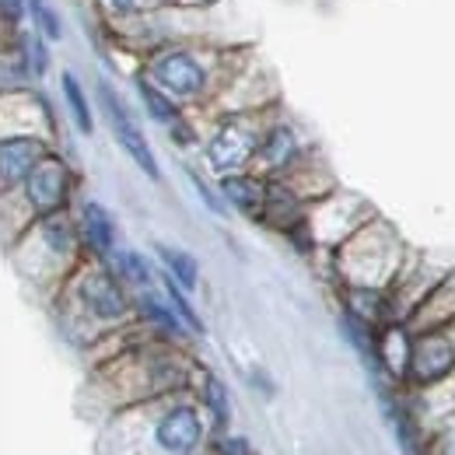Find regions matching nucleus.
Masks as SVG:
<instances>
[{"instance_id": "12", "label": "nucleus", "mask_w": 455, "mask_h": 455, "mask_svg": "<svg viewBox=\"0 0 455 455\" xmlns=\"http://www.w3.org/2000/svg\"><path fill=\"white\" fill-rule=\"evenodd\" d=\"M263 175H284L301 165V137L291 123L281 119H270L267 130H263V140H259V151H256V162Z\"/></svg>"}, {"instance_id": "16", "label": "nucleus", "mask_w": 455, "mask_h": 455, "mask_svg": "<svg viewBox=\"0 0 455 455\" xmlns=\"http://www.w3.org/2000/svg\"><path fill=\"white\" fill-rule=\"evenodd\" d=\"M77 231H81V242H84V249H88V252H95L99 259H109V256L116 252L119 231H116L113 214H109V211H106L102 204L88 200V204L81 207V218H77Z\"/></svg>"}, {"instance_id": "7", "label": "nucleus", "mask_w": 455, "mask_h": 455, "mask_svg": "<svg viewBox=\"0 0 455 455\" xmlns=\"http://www.w3.org/2000/svg\"><path fill=\"white\" fill-rule=\"evenodd\" d=\"M267 123H270V116L259 109H238V113L225 116L207 140V165L218 175L245 172L256 162Z\"/></svg>"}, {"instance_id": "13", "label": "nucleus", "mask_w": 455, "mask_h": 455, "mask_svg": "<svg viewBox=\"0 0 455 455\" xmlns=\"http://www.w3.org/2000/svg\"><path fill=\"white\" fill-rule=\"evenodd\" d=\"M50 155L43 137L18 133V137H0V193L25 182V175L36 169Z\"/></svg>"}, {"instance_id": "30", "label": "nucleus", "mask_w": 455, "mask_h": 455, "mask_svg": "<svg viewBox=\"0 0 455 455\" xmlns=\"http://www.w3.org/2000/svg\"><path fill=\"white\" fill-rule=\"evenodd\" d=\"M21 14H25V0H0V18H4V21L14 25Z\"/></svg>"}, {"instance_id": "14", "label": "nucleus", "mask_w": 455, "mask_h": 455, "mask_svg": "<svg viewBox=\"0 0 455 455\" xmlns=\"http://www.w3.org/2000/svg\"><path fill=\"white\" fill-rule=\"evenodd\" d=\"M221 196L238 214H245L252 221H263L267 218V200H270V182L263 175L231 172V175H221Z\"/></svg>"}, {"instance_id": "25", "label": "nucleus", "mask_w": 455, "mask_h": 455, "mask_svg": "<svg viewBox=\"0 0 455 455\" xmlns=\"http://www.w3.org/2000/svg\"><path fill=\"white\" fill-rule=\"evenodd\" d=\"M21 63L28 70V77H43L50 70V50H46V39L36 32V36H21Z\"/></svg>"}, {"instance_id": "31", "label": "nucleus", "mask_w": 455, "mask_h": 455, "mask_svg": "<svg viewBox=\"0 0 455 455\" xmlns=\"http://www.w3.org/2000/svg\"><path fill=\"white\" fill-rule=\"evenodd\" d=\"M196 455H200V452H196Z\"/></svg>"}, {"instance_id": "2", "label": "nucleus", "mask_w": 455, "mask_h": 455, "mask_svg": "<svg viewBox=\"0 0 455 455\" xmlns=\"http://www.w3.org/2000/svg\"><path fill=\"white\" fill-rule=\"evenodd\" d=\"M67 305V326L74 337H102L106 330L123 326L137 308L130 298V287L116 277L109 263H84L74 267L63 287Z\"/></svg>"}, {"instance_id": "10", "label": "nucleus", "mask_w": 455, "mask_h": 455, "mask_svg": "<svg viewBox=\"0 0 455 455\" xmlns=\"http://www.w3.org/2000/svg\"><path fill=\"white\" fill-rule=\"evenodd\" d=\"M371 218H375V211H371L361 196L330 193V196H323V200L312 207V214L305 218V228H308V235H312L315 245L337 249L343 238H350L357 228L364 225V221H371Z\"/></svg>"}, {"instance_id": "22", "label": "nucleus", "mask_w": 455, "mask_h": 455, "mask_svg": "<svg viewBox=\"0 0 455 455\" xmlns=\"http://www.w3.org/2000/svg\"><path fill=\"white\" fill-rule=\"evenodd\" d=\"M200 403L207 406V417L214 420V427H228V420H231V396H228V386L214 371L200 375Z\"/></svg>"}, {"instance_id": "20", "label": "nucleus", "mask_w": 455, "mask_h": 455, "mask_svg": "<svg viewBox=\"0 0 455 455\" xmlns=\"http://www.w3.org/2000/svg\"><path fill=\"white\" fill-rule=\"evenodd\" d=\"M137 95H140V106L148 109V116L155 119V123H162V126H172V123H179L182 119V106L165 95L148 74H137Z\"/></svg>"}, {"instance_id": "18", "label": "nucleus", "mask_w": 455, "mask_h": 455, "mask_svg": "<svg viewBox=\"0 0 455 455\" xmlns=\"http://www.w3.org/2000/svg\"><path fill=\"white\" fill-rule=\"evenodd\" d=\"M413 413H417V420L420 424H438V420H445L449 413H455V371L452 375H445L442 382H435V386H427V389H417V396H413Z\"/></svg>"}, {"instance_id": "19", "label": "nucleus", "mask_w": 455, "mask_h": 455, "mask_svg": "<svg viewBox=\"0 0 455 455\" xmlns=\"http://www.w3.org/2000/svg\"><path fill=\"white\" fill-rule=\"evenodd\" d=\"M109 267L116 270V277L126 287H133V291H151L155 281H158L155 267L140 252H133V249H123V252L116 249L113 256H109Z\"/></svg>"}, {"instance_id": "23", "label": "nucleus", "mask_w": 455, "mask_h": 455, "mask_svg": "<svg viewBox=\"0 0 455 455\" xmlns=\"http://www.w3.org/2000/svg\"><path fill=\"white\" fill-rule=\"evenodd\" d=\"M60 84H63V99H67V106H70V116H74L77 130H81V133H92V130H95V116H92L88 95H84V88H81L77 74H74V70H67V74L60 77Z\"/></svg>"}, {"instance_id": "29", "label": "nucleus", "mask_w": 455, "mask_h": 455, "mask_svg": "<svg viewBox=\"0 0 455 455\" xmlns=\"http://www.w3.org/2000/svg\"><path fill=\"white\" fill-rule=\"evenodd\" d=\"M189 179H193V186H196L200 200H204V204H207L214 214H225V200H221V196H218V193H214V189H211V186H207V182H204L196 172H189Z\"/></svg>"}, {"instance_id": "28", "label": "nucleus", "mask_w": 455, "mask_h": 455, "mask_svg": "<svg viewBox=\"0 0 455 455\" xmlns=\"http://www.w3.org/2000/svg\"><path fill=\"white\" fill-rule=\"evenodd\" d=\"M214 452L218 455H256L249 438H235V435H218L214 438Z\"/></svg>"}, {"instance_id": "11", "label": "nucleus", "mask_w": 455, "mask_h": 455, "mask_svg": "<svg viewBox=\"0 0 455 455\" xmlns=\"http://www.w3.org/2000/svg\"><path fill=\"white\" fill-rule=\"evenodd\" d=\"M21 196H25L28 211L36 218L60 214L67 207V200H70V169H67V162L57 158V155H46L36 169L25 175Z\"/></svg>"}, {"instance_id": "4", "label": "nucleus", "mask_w": 455, "mask_h": 455, "mask_svg": "<svg viewBox=\"0 0 455 455\" xmlns=\"http://www.w3.org/2000/svg\"><path fill=\"white\" fill-rule=\"evenodd\" d=\"M406 256H410V249L403 245L399 231L389 221H382L379 214L333 249L340 281L357 291H389L406 263Z\"/></svg>"}, {"instance_id": "9", "label": "nucleus", "mask_w": 455, "mask_h": 455, "mask_svg": "<svg viewBox=\"0 0 455 455\" xmlns=\"http://www.w3.org/2000/svg\"><path fill=\"white\" fill-rule=\"evenodd\" d=\"M99 106H102V113H106V123H109V130H113L116 144L123 148V155H126L137 169L144 172L151 182H158V179H162V169H158L155 148H151L148 133L140 130L137 116L130 113V106L123 102V95L116 92L106 77L99 81Z\"/></svg>"}, {"instance_id": "8", "label": "nucleus", "mask_w": 455, "mask_h": 455, "mask_svg": "<svg viewBox=\"0 0 455 455\" xmlns=\"http://www.w3.org/2000/svg\"><path fill=\"white\" fill-rule=\"evenodd\" d=\"M455 371V319L435 330H420L410 333V354H406V368H403V386L427 389L435 382H442L445 375Z\"/></svg>"}, {"instance_id": "1", "label": "nucleus", "mask_w": 455, "mask_h": 455, "mask_svg": "<svg viewBox=\"0 0 455 455\" xmlns=\"http://www.w3.org/2000/svg\"><path fill=\"white\" fill-rule=\"evenodd\" d=\"M207 442V417L186 389L113 410L99 431V455H196Z\"/></svg>"}, {"instance_id": "15", "label": "nucleus", "mask_w": 455, "mask_h": 455, "mask_svg": "<svg viewBox=\"0 0 455 455\" xmlns=\"http://www.w3.org/2000/svg\"><path fill=\"white\" fill-rule=\"evenodd\" d=\"M455 319V267L424 294V301L410 312V319L403 323L410 333H420V330H435V326H445Z\"/></svg>"}, {"instance_id": "26", "label": "nucleus", "mask_w": 455, "mask_h": 455, "mask_svg": "<svg viewBox=\"0 0 455 455\" xmlns=\"http://www.w3.org/2000/svg\"><path fill=\"white\" fill-rule=\"evenodd\" d=\"M28 11H32V21H36V32L50 43H57L63 36V25H60V14L50 7V0H28Z\"/></svg>"}, {"instance_id": "6", "label": "nucleus", "mask_w": 455, "mask_h": 455, "mask_svg": "<svg viewBox=\"0 0 455 455\" xmlns=\"http://www.w3.org/2000/svg\"><path fill=\"white\" fill-rule=\"evenodd\" d=\"M81 245L84 242H81L77 225L60 211V214L36 218V225L14 245V259H18L21 274L32 281H63L74 274Z\"/></svg>"}, {"instance_id": "3", "label": "nucleus", "mask_w": 455, "mask_h": 455, "mask_svg": "<svg viewBox=\"0 0 455 455\" xmlns=\"http://www.w3.org/2000/svg\"><path fill=\"white\" fill-rule=\"evenodd\" d=\"M189 379H193V364L169 347H137V350L116 357L99 375L102 393H109L113 399V410H123L140 399L189 389Z\"/></svg>"}, {"instance_id": "5", "label": "nucleus", "mask_w": 455, "mask_h": 455, "mask_svg": "<svg viewBox=\"0 0 455 455\" xmlns=\"http://www.w3.org/2000/svg\"><path fill=\"white\" fill-rule=\"evenodd\" d=\"M221 53L211 46H189V43H175V46H162L151 50L144 74L172 95L179 106L189 102H204L221 77Z\"/></svg>"}, {"instance_id": "27", "label": "nucleus", "mask_w": 455, "mask_h": 455, "mask_svg": "<svg viewBox=\"0 0 455 455\" xmlns=\"http://www.w3.org/2000/svg\"><path fill=\"white\" fill-rule=\"evenodd\" d=\"M427 455H455V413H449L445 420H438Z\"/></svg>"}, {"instance_id": "21", "label": "nucleus", "mask_w": 455, "mask_h": 455, "mask_svg": "<svg viewBox=\"0 0 455 455\" xmlns=\"http://www.w3.org/2000/svg\"><path fill=\"white\" fill-rule=\"evenodd\" d=\"M155 252H158V259H162L165 274H169L175 284L186 287V291H196V284H200V263H196L186 249H175V245L158 242V245H155Z\"/></svg>"}, {"instance_id": "24", "label": "nucleus", "mask_w": 455, "mask_h": 455, "mask_svg": "<svg viewBox=\"0 0 455 455\" xmlns=\"http://www.w3.org/2000/svg\"><path fill=\"white\" fill-rule=\"evenodd\" d=\"M162 287H165V298H169V305L175 308V315L186 323V330H189L193 337H204V333H207V326H204L200 312L189 305V298H186V287L175 284L169 274H162Z\"/></svg>"}, {"instance_id": "17", "label": "nucleus", "mask_w": 455, "mask_h": 455, "mask_svg": "<svg viewBox=\"0 0 455 455\" xmlns=\"http://www.w3.org/2000/svg\"><path fill=\"white\" fill-rule=\"evenodd\" d=\"M133 308L140 312V319L155 330V333H162L165 340H182L189 330H186V323L175 315V308L169 305V298L162 301V294H155V287L151 291H137V298H133Z\"/></svg>"}]
</instances>
